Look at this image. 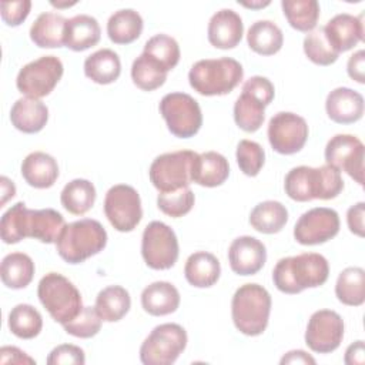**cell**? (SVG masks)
<instances>
[{"instance_id":"8","label":"cell","mask_w":365,"mask_h":365,"mask_svg":"<svg viewBox=\"0 0 365 365\" xmlns=\"http://www.w3.org/2000/svg\"><path fill=\"white\" fill-rule=\"evenodd\" d=\"M185 329L174 322L157 325L140 346L144 365H171L187 346Z\"/></svg>"},{"instance_id":"23","label":"cell","mask_w":365,"mask_h":365,"mask_svg":"<svg viewBox=\"0 0 365 365\" xmlns=\"http://www.w3.org/2000/svg\"><path fill=\"white\" fill-rule=\"evenodd\" d=\"M48 120V108L37 98L21 97L10 110L11 124L21 133L34 134L44 128Z\"/></svg>"},{"instance_id":"41","label":"cell","mask_w":365,"mask_h":365,"mask_svg":"<svg viewBox=\"0 0 365 365\" xmlns=\"http://www.w3.org/2000/svg\"><path fill=\"white\" fill-rule=\"evenodd\" d=\"M153 60H155L167 73L173 70L180 61V46L171 36L155 34L144 44V51Z\"/></svg>"},{"instance_id":"7","label":"cell","mask_w":365,"mask_h":365,"mask_svg":"<svg viewBox=\"0 0 365 365\" xmlns=\"http://www.w3.org/2000/svg\"><path fill=\"white\" fill-rule=\"evenodd\" d=\"M37 295L50 317L61 325L74 319L83 309V299L76 285L57 272H48L40 279Z\"/></svg>"},{"instance_id":"51","label":"cell","mask_w":365,"mask_h":365,"mask_svg":"<svg viewBox=\"0 0 365 365\" xmlns=\"http://www.w3.org/2000/svg\"><path fill=\"white\" fill-rule=\"evenodd\" d=\"M0 362L1 364H36L24 351L16 346H1L0 348Z\"/></svg>"},{"instance_id":"45","label":"cell","mask_w":365,"mask_h":365,"mask_svg":"<svg viewBox=\"0 0 365 365\" xmlns=\"http://www.w3.org/2000/svg\"><path fill=\"white\" fill-rule=\"evenodd\" d=\"M103 319L97 314L96 308L83 307L80 314L63 325L64 331L76 338H91L101 329Z\"/></svg>"},{"instance_id":"47","label":"cell","mask_w":365,"mask_h":365,"mask_svg":"<svg viewBox=\"0 0 365 365\" xmlns=\"http://www.w3.org/2000/svg\"><path fill=\"white\" fill-rule=\"evenodd\" d=\"M1 19L7 26L17 27L20 26L29 16L31 9L30 0H19V1H1Z\"/></svg>"},{"instance_id":"32","label":"cell","mask_w":365,"mask_h":365,"mask_svg":"<svg viewBox=\"0 0 365 365\" xmlns=\"http://www.w3.org/2000/svg\"><path fill=\"white\" fill-rule=\"evenodd\" d=\"M248 47L261 56H272L278 53L284 43L281 29L269 20H258L251 24L247 33Z\"/></svg>"},{"instance_id":"18","label":"cell","mask_w":365,"mask_h":365,"mask_svg":"<svg viewBox=\"0 0 365 365\" xmlns=\"http://www.w3.org/2000/svg\"><path fill=\"white\" fill-rule=\"evenodd\" d=\"M228 261L231 269L238 275L257 274L267 261L265 245L251 235L235 238L228 248Z\"/></svg>"},{"instance_id":"56","label":"cell","mask_w":365,"mask_h":365,"mask_svg":"<svg viewBox=\"0 0 365 365\" xmlns=\"http://www.w3.org/2000/svg\"><path fill=\"white\" fill-rule=\"evenodd\" d=\"M51 4L56 6V7H70V6L76 4V1L74 3H54V1H51Z\"/></svg>"},{"instance_id":"10","label":"cell","mask_w":365,"mask_h":365,"mask_svg":"<svg viewBox=\"0 0 365 365\" xmlns=\"http://www.w3.org/2000/svg\"><path fill=\"white\" fill-rule=\"evenodd\" d=\"M195 155L197 153L191 150H180L155 157L148 175L158 192H171L188 187Z\"/></svg>"},{"instance_id":"42","label":"cell","mask_w":365,"mask_h":365,"mask_svg":"<svg viewBox=\"0 0 365 365\" xmlns=\"http://www.w3.org/2000/svg\"><path fill=\"white\" fill-rule=\"evenodd\" d=\"M304 53L314 64L318 66H329L339 57V53L329 44L324 27L315 29L305 36Z\"/></svg>"},{"instance_id":"35","label":"cell","mask_w":365,"mask_h":365,"mask_svg":"<svg viewBox=\"0 0 365 365\" xmlns=\"http://www.w3.org/2000/svg\"><path fill=\"white\" fill-rule=\"evenodd\" d=\"M60 201L68 212L74 215H83L94 205L96 187L88 180H71L64 185L60 194Z\"/></svg>"},{"instance_id":"55","label":"cell","mask_w":365,"mask_h":365,"mask_svg":"<svg viewBox=\"0 0 365 365\" xmlns=\"http://www.w3.org/2000/svg\"><path fill=\"white\" fill-rule=\"evenodd\" d=\"M241 6L244 7H248V9H262L265 6L269 4V1H251V3H247V1H238Z\"/></svg>"},{"instance_id":"21","label":"cell","mask_w":365,"mask_h":365,"mask_svg":"<svg viewBox=\"0 0 365 365\" xmlns=\"http://www.w3.org/2000/svg\"><path fill=\"white\" fill-rule=\"evenodd\" d=\"M328 117L338 124H352L362 118L364 97L348 87L334 88L325 101Z\"/></svg>"},{"instance_id":"12","label":"cell","mask_w":365,"mask_h":365,"mask_svg":"<svg viewBox=\"0 0 365 365\" xmlns=\"http://www.w3.org/2000/svg\"><path fill=\"white\" fill-rule=\"evenodd\" d=\"M180 254L178 240L173 228L161 221H151L143 232L141 255L153 269L171 268Z\"/></svg>"},{"instance_id":"1","label":"cell","mask_w":365,"mask_h":365,"mask_svg":"<svg viewBox=\"0 0 365 365\" xmlns=\"http://www.w3.org/2000/svg\"><path fill=\"white\" fill-rule=\"evenodd\" d=\"M64 227V217L58 211L53 208L30 210L19 201L1 215L0 235L4 244H17L24 238L53 244L57 242Z\"/></svg>"},{"instance_id":"50","label":"cell","mask_w":365,"mask_h":365,"mask_svg":"<svg viewBox=\"0 0 365 365\" xmlns=\"http://www.w3.org/2000/svg\"><path fill=\"white\" fill-rule=\"evenodd\" d=\"M348 76L359 84L365 83V51L358 50L349 58L346 64Z\"/></svg>"},{"instance_id":"28","label":"cell","mask_w":365,"mask_h":365,"mask_svg":"<svg viewBox=\"0 0 365 365\" xmlns=\"http://www.w3.org/2000/svg\"><path fill=\"white\" fill-rule=\"evenodd\" d=\"M221 274V265L217 257L207 251L191 254L184 267V275L190 285L197 288L212 287Z\"/></svg>"},{"instance_id":"36","label":"cell","mask_w":365,"mask_h":365,"mask_svg":"<svg viewBox=\"0 0 365 365\" xmlns=\"http://www.w3.org/2000/svg\"><path fill=\"white\" fill-rule=\"evenodd\" d=\"M335 295L339 302L359 307L365 301V271L359 267L345 268L336 279Z\"/></svg>"},{"instance_id":"20","label":"cell","mask_w":365,"mask_h":365,"mask_svg":"<svg viewBox=\"0 0 365 365\" xmlns=\"http://www.w3.org/2000/svg\"><path fill=\"white\" fill-rule=\"evenodd\" d=\"M324 31L329 44L339 54L348 51L364 38L362 14L359 17L348 13L336 14L324 26Z\"/></svg>"},{"instance_id":"27","label":"cell","mask_w":365,"mask_h":365,"mask_svg":"<svg viewBox=\"0 0 365 365\" xmlns=\"http://www.w3.org/2000/svg\"><path fill=\"white\" fill-rule=\"evenodd\" d=\"M67 20L57 13L44 11L37 16L30 27L31 41L41 48H58L64 46Z\"/></svg>"},{"instance_id":"40","label":"cell","mask_w":365,"mask_h":365,"mask_svg":"<svg viewBox=\"0 0 365 365\" xmlns=\"http://www.w3.org/2000/svg\"><path fill=\"white\" fill-rule=\"evenodd\" d=\"M131 78L138 88L144 91H153L155 88H160L165 83L167 71L150 56L141 53L133 61Z\"/></svg>"},{"instance_id":"24","label":"cell","mask_w":365,"mask_h":365,"mask_svg":"<svg viewBox=\"0 0 365 365\" xmlns=\"http://www.w3.org/2000/svg\"><path fill=\"white\" fill-rule=\"evenodd\" d=\"M21 175L34 188H50L58 178V164L50 154L34 151L23 160Z\"/></svg>"},{"instance_id":"22","label":"cell","mask_w":365,"mask_h":365,"mask_svg":"<svg viewBox=\"0 0 365 365\" xmlns=\"http://www.w3.org/2000/svg\"><path fill=\"white\" fill-rule=\"evenodd\" d=\"M228 175L230 164L222 154L205 151L195 155L191 168V182L212 188L224 184Z\"/></svg>"},{"instance_id":"34","label":"cell","mask_w":365,"mask_h":365,"mask_svg":"<svg viewBox=\"0 0 365 365\" xmlns=\"http://www.w3.org/2000/svg\"><path fill=\"white\" fill-rule=\"evenodd\" d=\"M288 221V211L279 201L268 200L257 204L250 214V224L262 234L279 232Z\"/></svg>"},{"instance_id":"13","label":"cell","mask_w":365,"mask_h":365,"mask_svg":"<svg viewBox=\"0 0 365 365\" xmlns=\"http://www.w3.org/2000/svg\"><path fill=\"white\" fill-rule=\"evenodd\" d=\"M104 214L117 231H133L143 218L141 200L137 190L127 184L113 185L104 198Z\"/></svg>"},{"instance_id":"17","label":"cell","mask_w":365,"mask_h":365,"mask_svg":"<svg viewBox=\"0 0 365 365\" xmlns=\"http://www.w3.org/2000/svg\"><path fill=\"white\" fill-rule=\"evenodd\" d=\"M344 338V321L332 309L315 311L307 325L305 344L317 354L335 351Z\"/></svg>"},{"instance_id":"19","label":"cell","mask_w":365,"mask_h":365,"mask_svg":"<svg viewBox=\"0 0 365 365\" xmlns=\"http://www.w3.org/2000/svg\"><path fill=\"white\" fill-rule=\"evenodd\" d=\"M244 33V24L238 13L231 9H222L212 14L208 23V41L221 50L234 48L240 44Z\"/></svg>"},{"instance_id":"49","label":"cell","mask_w":365,"mask_h":365,"mask_svg":"<svg viewBox=\"0 0 365 365\" xmlns=\"http://www.w3.org/2000/svg\"><path fill=\"white\" fill-rule=\"evenodd\" d=\"M364 215H365V202L362 201L349 207L346 212V222H348L349 231L361 238L365 235Z\"/></svg>"},{"instance_id":"39","label":"cell","mask_w":365,"mask_h":365,"mask_svg":"<svg viewBox=\"0 0 365 365\" xmlns=\"http://www.w3.org/2000/svg\"><path fill=\"white\" fill-rule=\"evenodd\" d=\"M7 324L11 334L17 338L31 339L40 334L43 328V318L33 305L19 304L11 308Z\"/></svg>"},{"instance_id":"53","label":"cell","mask_w":365,"mask_h":365,"mask_svg":"<svg viewBox=\"0 0 365 365\" xmlns=\"http://www.w3.org/2000/svg\"><path fill=\"white\" fill-rule=\"evenodd\" d=\"M281 364H315V359L308 355L305 351L302 349H297V351H289L287 352L282 358H281Z\"/></svg>"},{"instance_id":"25","label":"cell","mask_w":365,"mask_h":365,"mask_svg":"<svg viewBox=\"0 0 365 365\" xmlns=\"http://www.w3.org/2000/svg\"><path fill=\"white\" fill-rule=\"evenodd\" d=\"M101 29L98 21L88 14H77L67 20L64 46L73 51H84L100 41Z\"/></svg>"},{"instance_id":"30","label":"cell","mask_w":365,"mask_h":365,"mask_svg":"<svg viewBox=\"0 0 365 365\" xmlns=\"http://www.w3.org/2000/svg\"><path fill=\"white\" fill-rule=\"evenodd\" d=\"M143 31V17L133 9H121L113 13L107 21L108 38L115 44H130Z\"/></svg>"},{"instance_id":"54","label":"cell","mask_w":365,"mask_h":365,"mask_svg":"<svg viewBox=\"0 0 365 365\" xmlns=\"http://www.w3.org/2000/svg\"><path fill=\"white\" fill-rule=\"evenodd\" d=\"M0 182H1V202H0V207H3L10 197H14L16 187H14L13 181H10L7 177H1Z\"/></svg>"},{"instance_id":"37","label":"cell","mask_w":365,"mask_h":365,"mask_svg":"<svg viewBox=\"0 0 365 365\" xmlns=\"http://www.w3.org/2000/svg\"><path fill=\"white\" fill-rule=\"evenodd\" d=\"M281 7L292 29L304 33L315 29L319 19V4L317 0H282Z\"/></svg>"},{"instance_id":"26","label":"cell","mask_w":365,"mask_h":365,"mask_svg":"<svg viewBox=\"0 0 365 365\" xmlns=\"http://www.w3.org/2000/svg\"><path fill=\"white\" fill-rule=\"evenodd\" d=\"M141 305L150 315H168L177 311L180 305V292L171 282L155 281L143 289Z\"/></svg>"},{"instance_id":"48","label":"cell","mask_w":365,"mask_h":365,"mask_svg":"<svg viewBox=\"0 0 365 365\" xmlns=\"http://www.w3.org/2000/svg\"><path fill=\"white\" fill-rule=\"evenodd\" d=\"M242 91H247L261 100L265 106H269L271 101L274 100L275 96V88L274 84L262 76H254L250 77L244 84H242Z\"/></svg>"},{"instance_id":"29","label":"cell","mask_w":365,"mask_h":365,"mask_svg":"<svg viewBox=\"0 0 365 365\" xmlns=\"http://www.w3.org/2000/svg\"><path fill=\"white\" fill-rule=\"evenodd\" d=\"M84 74L97 84H111L121 74V61L115 51L101 48L84 60Z\"/></svg>"},{"instance_id":"31","label":"cell","mask_w":365,"mask_h":365,"mask_svg":"<svg viewBox=\"0 0 365 365\" xmlns=\"http://www.w3.org/2000/svg\"><path fill=\"white\" fill-rule=\"evenodd\" d=\"M131 298L121 285H108L96 298V311L106 322H117L130 311Z\"/></svg>"},{"instance_id":"4","label":"cell","mask_w":365,"mask_h":365,"mask_svg":"<svg viewBox=\"0 0 365 365\" xmlns=\"http://www.w3.org/2000/svg\"><path fill=\"white\" fill-rule=\"evenodd\" d=\"M107 245V231L91 218H83L63 228L56 248L58 255L68 264H80L101 252Z\"/></svg>"},{"instance_id":"6","label":"cell","mask_w":365,"mask_h":365,"mask_svg":"<svg viewBox=\"0 0 365 365\" xmlns=\"http://www.w3.org/2000/svg\"><path fill=\"white\" fill-rule=\"evenodd\" d=\"M242 77V66L231 57L200 60L188 73L190 86L201 96L228 94L240 84Z\"/></svg>"},{"instance_id":"43","label":"cell","mask_w":365,"mask_h":365,"mask_svg":"<svg viewBox=\"0 0 365 365\" xmlns=\"http://www.w3.org/2000/svg\"><path fill=\"white\" fill-rule=\"evenodd\" d=\"M194 192L190 187L171 191V192H160L157 197V207L167 215L173 218H180L191 211L194 207Z\"/></svg>"},{"instance_id":"38","label":"cell","mask_w":365,"mask_h":365,"mask_svg":"<svg viewBox=\"0 0 365 365\" xmlns=\"http://www.w3.org/2000/svg\"><path fill=\"white\" fill-rule=\"evenodd\" d=\"M265 107L267 106L261 100L242 91L234 104L235 124L247 133H255L264 123Z\"/></svg>"},{"instance_id":"2","label":"cell","mask_w":365,"mask_h":365,"mask_svg":"<svg viewBox=\"0 0 365 365\" xmlns=\"http://www.w3.org/2000/svg\"><path fill=\"white\" fill-rule=\"evenodd\" d=\"M329 265L324 255L304 252L281 258L272 271L274 285L284 294H298L307 288H317L327 282Z\"/></svg>"},{"instance_id":"3","label":"cell","mask_w":365,"mask_h":365,"mask_svg":"<svg viewBox=\"0 0 365 365\" xmlns=\"http://www.w3.org/2000/svg\"><path fill=\"white\" fill-rule=\"evenodd\" d=\"M287 195L298 202L312 200H332L344 190L341 171L332 165H299L288 171L284 181Z\"/></svg>"},{"instance_id":"33","label":"cell","mask_w":365,"mask_h":365,"mask_svg":"<svg viewBox=\"0 0 365 365\" xmlns=\"http://www.w3.org/2000/svg\"><path fill=\"white\" fill-rule=\"evenodd\" d=\"M34 262L24 252L7 254L0 267L1 281L7 288L21 289L26 288L34 277Z\"/></svg>"},{"instance_id":"14","label":"cell","mask_w":365,"mask_h":365,"mask_svg":"<svg viewBox=\"0 0 365 365\" xmlns=\"http://www.w3.org/2000/svg\"><path fill=\"white\" fill-rule=\"evenodd\" d=\"M268 140L274 151L284 155L295 154L308 140V124L295 113H277L268 123Z\"/></svg>"},{"instance_id":"5","label":"cell","mask_w":365,"mask_h":365,"mask_svg":"<svg viewBox=\"0 0 365 365\" xmlns=\"http://www.w3.org/2000/svg\"><path fill=\"white\" fill-rule=\"evenodd\" d=\"M271 295L259 284L241 285L231 301V317L235 328L248 336L261 335L269 319Z\"/></svg>"},{"instance_id":"15","label":"cell","mask_w":365,"mask_h":365,"mask_svg":"<svg viewBox=\"0 0 365 365\" xmlns=\"http://www.w3.org/2000/svg\"><path fill=\"white\" fill-rule=\"evenodd\" d=\"M365 148L362 141L351 134L334 135L325 147V161L339 171H345L359 185H364Z\"/></svg>"},{"instance_id":"52","label":"cell","mask_w":365,"mask_h":365,"mask_svg":"<svg viewBox=\"0 0 365 365\" xmlns=\"http://www.w3.org/2000/svg\"><path fill=\"white\" fill-rule=\"evenodd\" d=\"M344 361L346 365H362L365 362L364 341H356L351 344L345 351Z\"/></svg>"},{"instance_id":"9","label":"cell","mask_w":365,"mask_h":365,"mask_svg":"<svg viewBox=\"0 0 365 365\" xmlns=\"http://www.w3.org/2000/svg\"><path fill=\"white\" fill-rule=\"evenodd\" d=\"M160 114L168 131L178 138L194 137L202 125L198 101L185 93H168L160 101Z\"/></svg>"},{"instance_id":"44","label":"cell","mask_w":365,"mask_h":365,"mask_svg":"<svg viewBox=\"0 0 365 365\" xmlns=\"http://www.w3.org/2000/svg\"><path fill=\"white\" fill-rule=\"evenodd\" d=\"M235 157L240 170L248 177L258 175L265 163L264 148L251 140H241L238 143Z\"/></svg>"},{"instance_id":"16","label":"cell","mask_w":365,"mask_h":365,"mask_svg":"<svg viewBox=\"0 0 365 365\" xmlns=\"http://www.w3.org/2000/svg\"><path fill=\"white\" fill-rule=\"evenodd\" d=\"M339 215L335 210L315 207L298 218L294 227V238L301 245L324 244L339 232Z\"/></svg>"},{"instance_id":"11","label":"cell","mask_w":365,"mask_h":365,"mask_svg":"<svg viewBox=\"0 0 365 365\" xmlns=\"http://www.w3.org/2000/svg\"><path fill=\"white\" fill-rule=\"evenodd\" d=\"M64 67L58 57L43 56L34 61L23 66L17 74V90L30 98H41L48 96L60 78L63 77Z\"/></svg>"},{"instance_id":"46","label":"cell","mask_w":365,"mask_h":365,"mask_svg":"<svg viewBox=\"0 0 365 365\" xmlns=\"http://www.w3.org/2000/svg\"><path fill=\"white\" fill-rule=\"evenodd\" d=\"M86 362L84 351L71 344L57 345L47 356L48 365H83Z\"/></svg>"}]
</instances>
